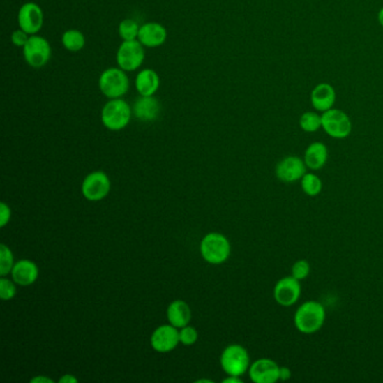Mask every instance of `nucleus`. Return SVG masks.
<instances>
[{"label":"nucleus","instance_id":"nucleus-20","mask_svg":"<svg viewBox=\"0 0 383 383\" xmlns=\"http://www.w3.org/2000/svg\"><path fill=\"white\" fill-rule=\"evenodd\" d=\"M161 80L159 75L153 69H143L137 73L135 88L140 96H154L159 90Z\"/></svg>","mask_w":383,"mask_h":383},{"label":"nucleus","instance_id":"nucleus-10","mask_svg":"<svg viewBox=\"0 0 383 383\" xmlns=\"http://www.w3.org/2000/svg\"><path fill=\"white\" fill-rule=\"evenodd\" d=\"M18 27L29 35H36L40 32L44 24V13L38 3H24L18 10Z\"/></svg>","mask_w":383,"mask_h":383},{"label":"nucleus","instance_id":"nucleus-35","mask_svg":"<svg viewBox=\"0 0 383 383\" xmlns=\"http://www.w3.org/2000/svg\"><path fill=\"white\" fill-rule=\"evenodd\" d=\"M40 382L52 383L53 381L51 380V379H49V377H34V379H32V380H31V383H40Z\"/></svg>","mask_w":383,"mask_h":383},{"label":"nucleus","instance_id":"nucleus-24","mask_svg":"<svg viewBox=\"0 0 383 383\" xmlns=\"http://www.w3.org/2000/svg\"><path fill=\"white\" fill-rule=\"evenodd\" d=\"M299 126L303 132L315 133L322 128V115L316 112H306L300 116Z\"/></svg>","mask_w":383,"mask_h":383},{"label":"nucleus","instance_id":"nucleus-18","mask_svg":"<svg viewBox=\"0 0 383 383\" xmlns=\"http://www.w3.org/2000/svg\"><path fill=\"white\" fill-rule=\"evenodd\" d=\"M303 161L307 169L320 170L329 161V149L322 142H314L306 149Z\"/></svg>","mask_w":383,"mask_h":383},{"label":"nucleus","instance_id":"nucleus-9","mask_svg":"<svg viewBox=\"0 0 383 383\" xmlns=\"http://www.w3.org/2000/svg\"><path fill=\"white\" fill-rule=\"evenodd\" d=\"M300 296H301V285L299 280L292 276L281 278L274 285V300L278 305L283 307H291L294 303H297Z\"/></svg>","mask_w":383,"mask_h":383},{"label":"nucleus","instance_id":"nucleus-17","mask_svg":"<svg viewBox=\"0 0 383 383\" xmlns=\"http://www.w3.org/2000/svg\"><path fill=\"white\" fill-rule=\"evenodd\" d=\"M336 101V91L334 87L327 82H322L315 87L310 93L311 106L316 112H324L331 110Z\"/></svg>","mask_w":383,"mask_h":383},{"label":"nucleus","instance_id":"nucleus-1","mask_svg":"<svg viewBox=\"0 0 383 383\" xmlns=\"http://www.w3.org/2000/svg\"><path fill=\"white\" fill-rule=\"evenodd\" d=\"M326 320V309L317 300H307L294 313V327L301 334L311 335L322 329Z\"/></svg>","mask_w":383,"mask_h":383},{"label":"nucleus","instance_id":"nucleus-15","mask_svg":"<svg viewBox=\"0 0 383 383\" xmlns=\"http://www.w3.org/2000/svg\"><path fill=\"white\" fill-rule=\"evenodd\" d=\"M167 38V31L162 24L149 22L141 25L137 40L141 42L143 47L156 49V47H162Z\"/></svg>","mask_w":383,"mask_h":383},{"label":"nucleus","instance_id":"nucleus-2","mask_svg":"<svg viewBox=\"0 0 383 383\" xmlns=\"http://www.w3.org/2000/svg\"><path fill=\"white\" fill-rule=\"evenodd\" d=\"M132 107L123 98L110 99L101 110V121L110 130H124L130 124Z\"/></svg>","mask_w":383,"mask_h":383},{"label":"nucleus","instance_id":"nucleus-36","mask_svg":"<svg viewBox=\"0 0 383 383\" xmlns=\"http://www.w3.org/2000/svg\"><path fill=\"white\" fill-rule=\"evenodd\" d=\"M377 20H379L381 27H383V7L379 10V13H377Z\"/></svg>","mask_w":383,"mask_h":383},{"label":"nucleus","instance_id":"nucleus-37","mask_svg":"<svg viewBox=\"0 0 383 383\" xmlns=\"http://www.w3.org/2000/svg\"><path fill=\"white\" fill-rule=\"evenodd\" d=\"M196 382H211V380H198Z\"/></svg>","mask_w":383,"mask_h":383},{"label":"nucleus","instance_id":"nucleus-29","mask_svg":"<svg viewBox=\"0 0 383 383\" xmlns=\"http://www.w3.org/2000/svg\"><path fill=\"white\" fill-rule=\"evenodd\" d=\"M179 335H180V342L185 345H193L198 340V333L191 326L187 325L182 327L181 331H179Z\"/></svg>","mask_w":383,"mask_h":383},{"label":"nucleus","instance_id":"nucleus-14","mask_svg":"<svg viewBox=\"0 0 383 383\" xmlns=\"http://www.w3.org/2000/svg\"><path fill=\"white\" fill-rule=\"evenodd\" d=\"M180 342L178 329L172 325L160 326L151 337V345L160 353H167L176 349Z\"/></svg>","mask_w":383,"mask_h":383},{"label":"nucleus","instance_id":"nucleus-31","mask_svg":"<svg viewBox=\"0 0 383 383\" xmlns=\"http://www.w3.org/2000/svg\"><path fill=\"white\" fill-rule=\"evenodd\" d=\"M10 215H12L10 208L5 202H1L0 204V227H5L8 224Z\"/></svg>","mask_w":383,"mask_h":383},{"label":"nucleus","instance_id":"nucleus-28","mask_svg":"<svg viewBox=\"0 0 383 383\" xmlns=\"http://www.w3.org/2000/svg\"><path fill=\"white\" fill-rule=\"evenodd\" d=\"M16 294V285L10 281L3 277L0 279V297L3 300H10Z\"/></svg>","mask_w":383,"mask_h":383},{"label":"nucleus","instance_id":"nucleus-25","mask_svg":"<svg viewBox=\"0 0 383 383\" xmlns=\"http://www.w3.org/2000/svg\"><path fill=\"white\" fill-rule=\"evenodd\" d=\"M140 29L141 25H139L137 22L130 18L121 20L119 27V34L123 40H134L139 38Z\"/></svg>","mask_w":383,"mask_h":383},{"label":"nucleus","instance_id":"nucleus-12","mask_svg":"<svg viewBox=\"0 0 383 383\" xmlns=\"http://www.w3.org/2000/svg\"><path fill=\"white\" fill-rule=\"evenodd\" d=\"M307 172L305 161L300 156H289L280 160L276 167V174L280 181L291 182L299 181L305 173Z\"/></svg>","mask_w":383,"mask_h":383},{"label":"nucleus","instance_id":"nucleus-13","mask_svg":"<svg viewBox=\"0 0 383 383\" xmlns=\"http://www.w3.org/2000/svg\"><path fill=\"white\" fill-rule=\"evenodd\" d=\"M250 379L254 383H276L280 381V366L271 359H259L250 366Z\"/></svg>","mask_w":383,"mask_h":383},{"label":"nucleus","instance_id":"nucleus-26","mask_svg":"<svg viewBox=\"0 0 383 383\" xmlns=\"http://www.w3.org/2000/svg\"><path fill=\"white\" fill-rule=\"evenodd\" d=\"M14 257L6 245H0V276L5 277L14 268Z\"/></svg>","mask_w":383,"mask_h":383},{"label":"nucleus","instance_id":"nucleus-8","mask_svg":"<svg viewBox=\"0 0 383 383\" xmlns=\"http://www.w3.org/2000/svg\"><path fill=\"white\" fill-rule=\"evenodd\" d=\"M144 60V47L139 40H123L116 53L117 64L126 73H132L140 69Z\"/></svg>","mask_w":383,"mask_h":383},{"label":"nucleus","instance_id":"nucleus-27","mask_svg":"<svg viewBox=\"0 0 383 383\" xmlns=\"http://www.w3.org/2000/svg\"><path fill=\"white\" fill-rule=\"evenodd\" d=\"M310 270V263L307 260H298L291 268V276L299 281H303L308 278Z\"/></svg>","mask_w":383,"mask_h":383},{"label":"nucleus","instance_id":"nucleus-33","mask_svg":"<svg viewBox=\"0 0 383 383\" xmlns=\"http://www.w3.org/2000/svg\"><path fill=\"white\" fill-rule=\"evenodd\" d=\"M77 382H78V380H77V379H75V377L71 375H63V377H61L60 380H59V383H77Z\"/></svg>","mask_w":383,"mask_h":383},{"label":"nucleus","instance_id":"nucleus-30","mask_svg":"<svg viewBox=\"0 0 383 383\" xmlns=\"http://www.w3.org/2000/svg\"><path fill=\"white\" fill-rule=\"evenodd\" d=\"M31 38V35L29 33L25 32L24 29H18L14 31L12 34V43L15 47H22L23 49L25 47V44L27 43V40Z\"/></svg>","mask_w":383,"mask_h":383},{"label":"nucleus","instance_id":"nucleus-23","mask_svg":"<svg viewBox=\"0 0 383 383\" xmlns=\"http://www.w3.org/2000/svg\"><path fill=\"white\" fill-rule=\"evenodd\" d=\"M300 182H301V189L307 196H318L323 190V181L316 173L306 172Z\"/></svg>","mask_w":383,"mask_h":383},{"label":"nucleus","instance_id":"nucleus-11","mask_svg":"<svg viewBox=\"0 0 383 383\" xmlns=\"http://www.w3.org/2000/svg\"><path fill=\"white\" fill-rule=\"evenodd\" d=\"M110 180L106 173L101 171L90 173L82 182V193L90 202H98L110 193Z\"/></svg>","mask_w":383,"mask_h":383},{"label":"nucleus","instance_id":"nucleus-21","mask_svg":"<svg viewBox=\"0 0 383 383\" xmlns=\"http://www.w3.org/2000/svg\"><path fill=\"white\" fill-rule=\"evenodd\" d=\"M167 316L171 325L177 329H182L190 322V307L182 300H176L167 307Z\"/></svg>","mask_w":383,"mask_h":383},{"label":"nucleus","instance_id":"nucleus-7","mask_svg":"<svg viewBox=\"0 0 383 383\" xmlns=\"http://www.w3.org/2000/svg\"><path fill=\"white\" fill-rule=\"evenodd\" d=\"M220 364L228 375L241 377L250 369V355L245 347L233 344L224 350L220 356Z\"/></svg>","mask_w":383,"mask_h":383},{"label":"nucleus","instance_id":"nucleus-22","mask_svg":"<svg viewBox=\"0 0 383 383\" xmlns=\"http://www.w3.org/2000/svg\"><path fill=\"white\" fill-rule=\"evenodd\" d=\"M61 42L63 45L64 49L68 50L70 52H79L84 49L86 45V38L84 33L79 29H68L62 34Z\"/></svg>","mask_w":383,"mask_h":383},{"label":"nucleus","instance_id":"nucleus-32","mask_svg":"<svg viewBox=\"0 0 383 383\" xmlns=\"http://www.w3.org/2000/svg\"><path fill=\"white\" fill-rule=\"evenodd\" d=\"M292 377V372L288 366H280V381L290 380Z\"/></svg>","mask_w":383,"mask_h":383},{"label":"nucleus","instance_id":"nucleus-16","mask_svg":"<svg viewBox=\"0 0 383 383\" xmlns=\"http://www.w3.org/2000/svg\"><path fill=\"white\" fill-rule=\"evenodd\" d=\"M133 115L145 123L156 121L161 112V104L154 96H140L133 105Z\"/></svg>","mask_w":383,"mask_h":383},{"label":"nucleus","instance_id":"nucleus-5","mask_svg":"<svg viewBox=\"0 0 383 383\" xmlns=\"http://www.w3.org/2000/svg\"><path fill=\"white\" fill-rule=\"evenodd\" d=\"M200 251L207 262L220 264L231 255V244L222 234L211 233L202 239Z\"/></svg>","mask_w":383,"mask_h":383},{"label":"nucleus","instance_id":"nucleus-6","mask_svg":"<svg viewBox=\"0 0 383 383\" xmlns=\"http://www.w3.org/2000/svg\"><path fill=\"white\" fill-rule=\"evenodd\" d=\"M322 128L331 139H346L352 133V121L343 110L331 108L322 112Z\"/></svg>","mask_w":383,"mask_h":383},{"label":"nucleus","instance_id":"nucleus-3","mask_svg":"<svg viewBox=\"0 0 383 383\" xmlns=\"http://www.w3.org/2000/svg\"><path fill=\"white\" fill-rule=\"evenodd\" d=\"M98 86L106 98H123L130 90V79L126 71L119 66L108 68L99 77Z\"/></svg>","mask_w":383,"mask_h":383},{"label":"nucleus","instance_id":"nucleus-34","mask_svg":"<svg viewBox=\"0 0 383 383\" xmlns=\"http://www.w3.org/2000/svg\"><path fill=\"white\" fill-rule=\"evenodd\" d=\"M223 382L224 383H242V379L239 377H236V375H230V377H227V379H224L223 380Z\"/></svg>","mask_w":383,"mask_h":383},{"label":"nucleus","instance_id":"nucleus-19","mask_svg":"<svg viewBox=\"0 0 383 383\" xmlns=\"http://www.w3.org/2000/svg\"><path fill=\"white\" fill-rule=\"evenodd\" d=\"M12 276L15 283L22 287L33 285L38 278V265L29 260H20L14 265Z\"/></svg>","mask_w":383,"mask_h":383},{"label":"nucleus","instance_id":"nucleus-4","mask_svg":"<svg viewBox=\"0 0 383 383\" xmlns=\"http://www.w3.org/2000/svg\"><path fill=\"white\" fill-rule=\"evenodd\" d=\"M24 60L34 69H40L47 66L52 57V49L49 40L40 35H31L23 47Z\"/></svg>","mask_w":383,"mask_h":383}]
</instances>
